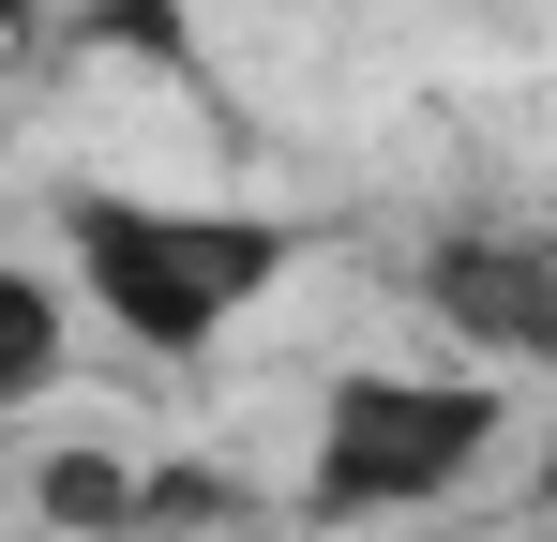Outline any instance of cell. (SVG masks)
Listing matches in <instances>:
<instances>
[{"label": "cell", "instance_id": "cell-5", "mask_svg": "<svg viewBox=\"0 0 557 542\" xmlns=\"http://www.w3.org/2000/svg\"><path fill=\"white\" fill-rule=\"evenodd\" d=\"M30 392H61V286L0 257V407H30Z\"/></svg>", "mask_w": 557, "mask_h": 542}, {"label": "cell", "instance_id": "cell-1", "mask_svg": "<svg viewBox=\"0 0 557 542\" xmlns=\"http://www.w3.org/2000/svg\"><path fill=\"white\" fill-rule=\"evenodd\" d=\"M61 242H76V286L106 301V332L151 347V361L226 347L301 271V226L286 211H166V196H76Z\"/></svg>", "mask_w": 557, "mask_h": 542}, {"label": "cell", "instance_id": "cell-3", "mask_svg": "<svg viewBox=\"0 0 557 542\" xmlns=\"http://www.w3.org/2000/svg\"><path fill=\"white\" fill-rule=\"evenodd\" d=\"M422 317L482 361H557V242L528 226H453L422 257Z\"/></svg>", "mask_w": 557, "mask_h": 542}, {"label": "cell", "instance_id": "cell-6", "mask_svg": "<svg viewBox=\"0 0 557 542\" xmlns=\"http://www.w3.org/2000/svg\"><path fill=\"white\" fill-rule=\"evenodd\" d=\"M30 46H46V0H0V76H15Z\"/></svg>", "mask_w": 557, "mask_h": 542}, {"label": "cell", "instance_id": "cell-4", "mask_svg": "<svg viewBox=\"0 0 557 542\" xmlns=\"http://www.w3.org/2000/svg\"><path fill=\"white\" fill-rule=\"evenodd\" d=\"M30 513L61 542H121V528H151V467H121V452H46V467H30Z\"/></svg>", "mask_w": 557, "mask_h": 542}, {"label": "cell", "instance_id": "cell-2", "mask_svg": "<svg viewBox=\"0 0 557 542\" xmlns=\"http://www.w3.org/2000/svg\"><path fill=\"white\" fill-rule=\"evenodd\" d=\"M482 452H497V392L482 377H347L317 407V452H301V513L317 528L422 513V497H453Z\"/></svg>", "mask_w": 557, "mask_h": 542}]
</instances>
